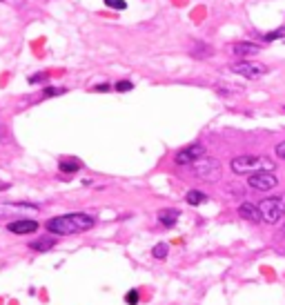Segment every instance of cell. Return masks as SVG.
<instances>
[{
  "mask_svg": "<svg viewBox=\"0 0 285 305\" xmlns=\"http://www.w3.org/2000/svg\"><path fill=\"white\" fill-rule=\"evenodd\" d=\"M94 216L89 214H65V216H53L45 223V229L53 236H69V234H78V232H87L94 227Z\"/></svg>",
  "mask_w": 285,
  "mask_h": 305,
  "instance_id": "1",
  "label": "cell"
},
{
  "mask_svg": "<svg viewBox=\"0 0 285 305\" xmlns=\"http://www.w3.org/2000/svg\"><path fill=\"white\" fill-rule=\"evenodd\" d=\"M234 174H256V172H272L274 170V161L261 154H243V156L232 158L230 163Z\"/></svg>",
  "mask_w": 285,
  "mask_h": 305,
  "instance_id": "2",
  "label": "cell"
},
{
  "mask_svg": "<svg viewBox=\"0 0 285 305\" xmlns=\"http://www.w3.org/2000/svg\"><path fill=\"white\" fill-rule=\"evenodd\" d=\"M258 212L265 223H279L285 216V196H267L258 203Z\"/></svg>",
  "mask_w": 285,
  "mask_h": 305,
  "instance_id": "3",
  "label": "cell"
},
{
  "mask_svg": "<svg viewBox=\"0 0 285 305\" xmlns=\"http://www.w3.org/2000/svg\"><path fill=\"white\" fill-rule=\"evenodd\" d=\"M191 170H194L196 178L207 180V183H216L218 176H221V165H218V161H214V158H209V156L198 158V161L191 165Z\"/></svg>",
  "mask_w": 285,
  "mask_h": 305,
  "instance_id": "4",
  "label": "cell"
},
{
  "mask_svg": "<svg viewBox=\"0 0 285 305\" xmlns=\"http://www.w3.org/2000/svg\"><path fill=\"white\" fill-rule=\"evenodd\" d=\"M205 156V147L200 143H191L190 147H183L176 152V156H174V163L176 165H194L198 158Z\"/></svg>",
  "mask_w": 285,
  "mask_h": 305,
  "instance_id": "5",
  "label": "cell"
},
{
  "mask_svg": "<svg viewBox=\"0 0 285 305\" xmlns=\"http://www.w3.org/2000/svg\"><path fill=\"white\" fill-rule=\"evenodd\" d=\"M247 185L252 189H258V192H270L279 185V178L272 172H256V174H249Z\"/></svg>",
  "mask_w": 285,
  "mask_h": 305,
  "instance_id": "6",
  "label": "cell"
},
{
  "mask_svg": "<svg viewBox=\"0 0 285 305\" xmlns=\"http://www.w3.org/2000/svg\"><path fill=\"white\" fill-rule=\"evenodd\" d=\"M232 72L234 74H240V76L245 78H258L263 76V74H267V67L261 63H247V60H238V63L230 65Z\"/></svg>",
  "mask_w": 285,
  "mask_h": 305,
  "instance_id": "7",
  "label": "cell"
},
{
  "mask_svg": "<svg viewBox=\"0 0 285 305\" xmlns=\"http://www.w3.org/2000/svg\"><path fill=\"white\" fill-rule=\"evenodd\" d=\"M40 225L36 223V220H27V218H22V220H11V223L7 225V229L11 234H34L36 229H38Z\"/></svg>",
  "mask_w": 285,
  "mask_h": 305,
  "instance_id": "8",
  "label": "cell"
},
{
  "mask_svg": "<svg viewBox=\"0 0 285 305\" xmlns=\"http://www.w3.org/2000/svg\"><path fill=\"white\" fill-rule=\"evenodd\" d=\"M258 51H261V47L256 45V43H236L234 47H232V54L234 56H238L240 60H245V58H249V56H256Z\"/></svg>",
  "mask_w": 285,
  "mask_h": 305,
  "instance_id": "9",
  "label": "cell"
},
{
  "mask_svg": "<svg viewBox=\"0 0 285 305\" xmlns=\"http://www.w3.org/2000/svg\"><path fill=\"white\" fill-rule=\"evenodd\" d=\"M238 216L245 220H252V223H258L261 220V212H258V205H252V203H240L238 205Z\"/></svg>",
  "mask_w": 285,
  "mask_h": 305,
  "instance_id": "10",
  "label": "cell"
},
{
  "mask_svg": "<svg viewBox=\"0 0 285 305\" xmlns=\"http://www.w3.org/2000/svg\"><path fill=\"white\" fill-rule=\"evenodd\" d=\"M178 216H181V212L174 210V207H169V210H160L158 212V223L163 225V227H174L178 220Z\"/></svg>",
  "mask_w": 285,
  "mask_h": 305,
  "instance_id": "11",
  "label": "cell"
},
{
  "mask_svg": "<svg viewBox=\"0 0 285 305\" xmlns=\"http://www.w3.org/2000/svg\"><path fill=\"white\" fill-rule=\"evenodd\" d=\"M185 201H187V205H203L205 201H207V194L205 192H200V189H190V192L185 194Z\"/></svg>",
  "mask_w": 285,
  "mask_h": 305,
  "instance_id": "12",
  "label": "cell"
},
{
  "mask_svg": "<svg viewBox=\"0 0 285 305\" xmlns=\"http://www.w3.org/2000/svg\"><path fill=\"white\" fill-rule=\"evenodd\" d=\"M58 167H60L62 174H76L83 165H80V161H76V158H62V161L58 163Z\"/></svg>",
  "mask_w": 285,
  "mask_h": 305,
  "instance_id": "13",
  "label": "cell"
},
{
  "mask_svg": "<svg viewBox=\"0 0 285 305\" xmlns=\"http://www.w3.org/2000/svg\"><path fill=\"white\" fill-rule=\"evenodd\" d=\"M53 245H56V238H38V241L29 243V247L34 252H49Z\"/></svg>",
  "mask_w": 285,
  "mask_h": 305,
  "instance_id": "14",
  "label": "cell"
},
{
  "mask_svg": "<svg viewBox=\"0 0 285 305\" xmlns=\"http://www.w3.org/2000/svg\"><path fill=\"white\" fill-rule=\"evenodd\" d=\"M190 54L194 56V58H209V56L214 54V49L209 45H203V43H196L194 49H190Z\"/></svg>",
  "mask_w": 285,
  "mask_h": 305,
  "instance_id": "15",
  "label": "cell"
},
{
  "mask_svg": "<svg viewBox=\"0 0 285 305\" xmlns=\"http://www.w3.org/2000/svg\"><path fill=\"white\" fill-rule=\"evenodd\" d=\"M167 252H169V245L158 243V245L151 250V256H154V259H158V261H163V259H167Z\"/></svg>",
  "mask_w": 285,
  "mask_h": 305,
  "instance_id": "16",
  "label": "cell"
},
{
  "mask_svg": "<svg viewBox=\"0 0 285 305\" xmlns=\"http://www.w3.org/2000/svg\"><path fill=\"white\" fill-rule=\"evenodd\" d=\"M138 301H141L138 290H129L127 294H125V303H127V305H138Z\"/></svg>",
  "mask_w": 285,
  "mask_h": 305,
  "instance_id": "17",
  "label": "cell"
},
{
  "mask_svg": "<svg viewBox=\"0 0 285 305\" xmlns=\"http://www.w3.org/2000/svg\"><path fill=\"white\" fill-rule=\"evenodd\" d=\"M283 36H285V27H281V29H276V32H270V34H263V41L272 43V41H276V38H283Z\"/></svg>",
  "mask_w": 285,
  "mask_h": 305,
  "instance_id": "18",
  "label": "cell"
},
{
  "mask_svg": "<svg viewBox=\"0 0 285 305\" xmlns=\"http://www.w3.org/2000/svg\"><path fill=\"white\" fill-rule=\"evenodd\" d=\"M105 5L111 7V9H118V11L127 9V2H125V0H105Z\"/></svg>",
  "mask_w": 285,
  "mask_h": 305,
  "instance_id": "19",
  "label": "cell"
},
{
  "mask_svg": "<svg viewBox=\"0 0 285 305\" xmlns=\"http://www.w3.org/2000/svg\"><path fill=\"white\" fill-rule=\"evenodd\" d=\"M114 89H116V91H132V89H134V83H132V81H118V83L114 85Z\"/></svg>",
  "mask_w": 285,
  "mask_h": 305,
  "instance_id": "20",
  "label": "cell"
},
{
  "mask_svg": "<svg viewBox=\"0 0 285 305\" xmlns=\"http://www.w3.org/2000/svg\"><path fill=\"white\" fill-rule=\"evenodd\" d=\"M60 94H65L62 87H45V91H43L45 98H49V96H60Z\"/></svg>",
  "mask_w": 285,
  "mask_h": 305,
  "instance_id": "21",
  "label": "cell"
},
{
  "mask_svg": "<svg viewBox=\"0 0 285 305\" xmlns=\"http://www.w3.org/2000/svg\"><path fill=\"white\" fill-rule=\"evenodd\" d=\"M276 156L283 158V161H285V140H283V143L276 145Z\"/></svg>",
  "mask_w": 285,
  "mask_h": 305,
  "instance_id": "22",
  "label": "cell"
},
{
  "mask_svg": "<svg viewBox=\"0 0 285 305\" xmlns=\"http://www.w3.org/2000/svg\"><path fill=\"white\" fill-rule=\"evenodd\" d=\"M40 81H47V76H45V74H34V76H29L31 85H34V83H40Z\"/></svg>",
  "mask_w": 285,
  "mask_h": 305,
  "instance_id": "23",
  "label": "cell"
},
{
  "mask_svg": "<svg viewBox=\"0 0 285 305\" xmlns=\"http://www.w3.org/2000/svg\"><path fill=\"white\" fill-rule=\"evenodd\" d=\"M109 89H114V87H111L109 83H100V85L94 87V91H109Z\"/></svg>",
  "mask_w": 285,
  "mask_h": 305,
  "instance_id": "24",
  "label": "cell"
},
{
  "mask_svg": "<svg viewBox=\"0 0 285 305\" xmlns=\"http://www.w3.org/2000/svg\"><path fill=\"white\" fill-rule=\"evenodd\" d=\"M283 112H285V107H283Z\"/></svg>",
  "mask_w": 285,
  "mask_h": 305,
  "instance_id": "25",
  "label": "cell"
}]
</instances>
